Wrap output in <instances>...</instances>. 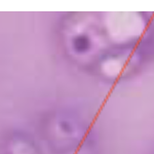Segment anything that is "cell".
<instances>
[{
  "instance_id": "1",
  "label": "cell",
  "mask_w": 154,
  "mask_h": 154,
  "mask_svg": "<svg viewBox=\"0 0 154 154\" xmlns=\"http://www.w3.org/2000/svg\"><path fill=\"white\" fill-rule=\"evenodd\" d=\"M0 154H46L33 131L8 128L0 133Z\"/></svg>"
}]
</instances>
